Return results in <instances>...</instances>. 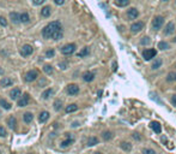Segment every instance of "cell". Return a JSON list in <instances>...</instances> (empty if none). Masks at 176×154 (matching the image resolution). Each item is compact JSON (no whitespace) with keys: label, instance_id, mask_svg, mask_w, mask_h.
Returning a JSON list of instances; mask_svg holds the SVG:
<instances>
[{"label":"cell","instance_id":"cell-1","mask_svg":"<svg viewBox=\"0 0 176 154\" xmlns=\"http://www.w3.org/2000/svg\"><path fill=\"white\" fill-rule=\"evenodd\" d=\"M42 36L44 39H52V40H60L64 36V30L62 25L59 21L50 22L49 24H47L43 30H42Z\"/></svg>","mask_w":176,"mask_h":154},{"label":"cell","instance_id":"cell-2","mask_svg":"<svg viewBox=\"0 0 176 154\" xmlns=\"http://www.w3.org/2000/svg\"><path fill=\"white\" fill-rule=\"evenodd\" d=\"M76 51V45L74 43H69V45H65L64 47L61 48V53L65 56H70L72 53Z\"/></svg>","mask_w":176,"mask_h":154},{"label":"cell","instance_id":"cell-3","mask_svg":"<svg viewBox=\"0 0 176 154\" xmlns=\"http://www.w3.org/2000/svg\"><path fill=\"white\" fill-rule=\"evenodd\" d=\"M164 23V18L162 17V16H156L153 18V21H152V26H153V29H161V26L163 25Z\"/></svg>","mask_w":176,"mask_h":154},{"label":"cell","instance_id":"cell-4","mask_svg":"<svg viewBox=\"0 0 176 154\" xmlns=\"http://www.w3.org/2000/svg\"><path fill=\"white\" fill-rule=\"evenodd\" d=\"M38 77V71L37 70H30L25 75V81L26 82H34Z\"/></svg>","mask_w":176,"mask_h":154},{"label":"cell","instance_id":"cell-5","mask_svg":"<svg viewBox=\"0 0 176 154\" xmlns=\"http://www.w3.org/2000/svg\"><path fill=\"white\" fill-rule=\"evenodd\" d=\"M156 54H157V52H156V50H153V48H148V50L143 52V57H144L145 60H151L152 58L156 57Z\"/></svg>","mask_w":176,"mask_h":154},{"label":"cell","instance_id":"cell-6","mask_svg":"<svg viewBox=\"0 0 176 154\" xmlns=\"http://www.w3.org/2000/svg\"><path fill=\"white\" fill-rule=\"evenodd\" d=\"M34 52V48L31 47L30 45H24L23 47L21 48V54L23 57H28V56H31Z\"/></svg>","mask_w":176,"mask_h":154},{"label":"cell","instance_id":"cell-7","mask_svg":"<svg viewBox=\"0 0 176 154\" xmlns=\"http://www.w3.org/2000/svg\"><path fill=\"white\" fill-rule=\"evenodd\" d=\"M29 100H30V95L25 93V94H23L21 98H19V100H18L17 104H18L19 107H24V106H26V105L29 104Z\"/></svg>","mask_w":176,"mask_h":154},{"label":"cell","instance_id":"cell-8","mask_svg":"<svg viewBox=\"0 0 176 154\" xmlns=\"http://www.w3.org/2000/svg\"><path fill=\"white\" fill-rule=\"evenodd\" d=\"M141 29H144V23L143 22H137V23H133L131 25V31L133 33V34H135V33H139Z\"/></svg>","mask_w":176,"mask_h":154},{"label":"cell","instance_id":"cell-9","mask_svg":"<svg viewBox=\"0 0 176 154\" xmlns=\"http://www.w3.org/2000/svg\"><path fill=\"white\" fill-rule=\"evenodd\" d=\"M67 93L70 95H77L79 93V87L77 84H69L67 85Z\"/></svg>","mask_w":176,"mask_h":154},{"label":"cell","instance_id":"cell-10","mask_svg":"<svg viewBox=\"0 0 176 154\" xmlns=\"http://www.w3.org/2000/svg\"><path fill=\"white\" fill-rule=\"evenodd\" d=\"M127 16H128V18H130V19H137V17L139 16V11L137 9L132 7V9H130L127 11Z\"/></svg>","mask_w":176,"mask_h":154},{"label":"cell","instance_id":"cell-11","mask_svg":"<svg viewBox=\"0 0 176 154\" xmlns=\"http://www.w3.org/2000/svg\"><path fill=\"white\" fill-rule=\"evenodd\" d=\"M10 19L13 24H17V23H21V15H18L17 12H11L10 13Z\"/></svg>","mask_w":176,"mask_h":154},{"label":"cell","instance_id":"cell-12","mask_svg":"<svg viewBox=\"0 0 176 154\" xmlns=\"http://www.w3.org/2000/svg\"><path fill=\"white\" fill-rule=\"evenodd\" d=\"M7 125H9V128L11 130H16V128H17V119L13 117V116H11L7 119Z\"/></svg>","mask_w":176,"mask_h":154},{"label":"cell","instance_id":"cell-13","mask_svg":"<svg viewBox=\"0 0 176 154\" xmlns=\"http://www.w3.org/2000/svg\"><path fill=\"white\" fill-rule=\"evenodd\" d=\"M10 98L12 100H17L18 98H21V89L19 88H15L10 92Z\"/></svg>","mask_w":176,"mask_h":154},{"label":"cell","instance_id":"cell-14","mask_svg":"<svg viewBox=\"0 0 176 154\" xmlns=\"http://www.w3.org/2000/svg\"><path fill=\"white\" fill-rule=\"evenodd\" d=\"M174 31H175V25H174V23H173V22H169L168 25L165 26L164 34H165V35H171Z\"/></svg>","mask_w":176,"mask_h":154},{"label":"cell","instance_id":"cell-15","mask_svg":"<svg viewBox=\"0 0 176 154\" xmlns=\"http://www.w3.org/2000/svg\"><path fill=\"white\" fill-rule=\"evenodd\" d=\"M93 78H95V73L93 72H90V71L85 72L84 75H83V79H84L85 82H91V81H93Z\"/></svg>","mask_w":176,"mask_h":154},{"label":"cell","instance_id":"cell-16","mask_svg":"<svg viewBox=\"0 0 176 154\" xmlns=\"http://www.w3.org/2000/svg\"><path fill=\"white\" fill-rule=\"evenodd\" d=\"M151 129H152L156 134H161L162 126H161V124H159L158 122H152V123H151Z\"/></svg>","mask_w":176,"mask_h":154},{"label":"cell","instance_id":"cell-17","mask_svg":"<svg viewBox=\"0 0 176 154\" xmlns=\"http://www.w3.org/2000/svg\"><path fill=\"white\" fill-rule=\"evenodd\" d=\"M48 118H49V112L43 111V112H41V115H40L38 120H40L41 123H46L47 120H48Z\"/></svg>","mask_w":176,"mask_h":154},{"label":"cell","instance_id":"cell-18","mask_svg":"<svg viewBox=\"0 0 176 154\" xmlns=\"http://www.w3.org/2000/svg\"><path fill=\"white\" fill-rule=\"evenodd\" d=\"M12 83H13V81L9 77H4V78H1V81H0V85L1 87H10Z\"/></svg>","mask_w":176,"mask_h":154},{"label":"cell","instance_id":"cell-19","mask_svg":"<svg viewBox=\"0 0 176 154\" xmlns=\"http://www.w3.org/2000/svg\"><path fill=\"white\" fill-rule=\"evenodd\" d=\"M50 12H52V9H50V6H46V7H43L41 10V16L42 17H46V18H48L50 16Z\"/></svg>","mask_w":176,"mask_h":154},{"label":"cell","instance_id":"cell-20","mask_svg":"<svg viewBox=\"0 0 176 154\" xmlns=\"http://www.w3.org/2000/svg\"><path fill=\"white\" fill-rule=\"evenodd\" d=\"M73 142H74V138L71 137V136H69V138L61 142V147H62V148H65V147H69V146H71Z\"/></svg>","mask_w":176,"mask_h":154},{"label":"cell","instance_id":"cell-21","mask_svg":"<svg viewBox=\"0 0 176 154\" xmlns=\"http://www.w3.org/2000/svg\"><path fill=\"white\" fill-rule=\"evenodd\" d=\"M23 119H24V122H25V123H31V122H32V119H34L32 113H30V112H26V113H24Z\"/></svg>","mask_w":176,"mask_h":154},{"label":"cell","instance_id":"cell-22","mask_svg":"<svg viewBox=\"0 0 176 154\" xmlns=\"http://www.w3.org/2000/svg\"><path fill=\"white\" fill-rule=\"evenodd\" d=\"M128 4H130V0H115V5L120 7H125Z\"/></svg>","mask_w":176,"mask_h":154},{"label":"cell","instance_id":"cell-23","mask_svg":"<svg viewBox=\"0 0 176 154\" xmlns=\"http://www.w3.org/2000/svg\"><path fill=\"white\" fill-rule=\"evenodd\" d=\"M78 110V106L76 105V104H71V105H69L66 107V113H71V112H74V111H77Z\"/></svg>","mask_w":176,"mask_h":154},{"label":"cell","instance_id":"cell-24","mask_svg":"<svg viewBox=\"0 0 176 154\" xmlns=\"http://www.w3.org/2000/svg\"><path fill=\"white\" fill-rule=\"evenodd\" d=\"M0 106H1L3 109H5V110H10V109H11V104L7 102V101H6V100H4V99H0Z\"/></svg>","mask_w":176,"mask_h":154},{"label":"cell","instance_id":"cell-25","mask_svg":"<svg viewBox=\"0 0 176 154\" xmlns=\"http://www.w3.org/2000/svg\"><path fill=\"white\" fill-rule=\"evenodd\" d=\"M90 53V50H89V47H85V48H83L82 51H80L79 53H78V57L79 58H83V57H86L87 54Z\"/></svg>","mask_w":176,"mask_h":154},{"label":"cell","instance_id":"cell-26","mask_svg":"<svg viewBox=\"0 0 176 154\" xmlns=\"http://www.w3.org/2000/svg\"><path fill=\"white\" fill-rule=\"evenodd\" d=\"M29 22V15L26 12L21 13V23H28Z\"/></svg>","mask_w":176,"mask_h":154},{"label":"cell","instance_id":"cell-27","mask_svg":"<svg viewBox=\"0 0 176 154\" xmlns=\"http://www.w3.org/2000/svg\"><path fill=\"white\" fill-rule=\"evenodd\" d=\"M98 143V138L97 137H90L89 140H87V146L91 147V146H95Z\"/></svg>","mask_w":176,"mask_h":154},{"label":"cell","instance_id":"cell-28","mask_svg":"<svg viewBox=\"0 0 176 154\" xmlns=\"http://www.w3.org/2000/svg\"><path fill=\"white\" fill-rule=\"evenodd\" d=\"M61 107H62L61 100H55V101H54V110L55 111H60L61 110Z\"/></svg>","mask_w":176,"mask_h":154},{"label":"cell","instance_id":"cell-29","mask_svg":"<svg viewBox=\"0 0 176 154\" xmlns=\"http://www.w3.org/2000/svg\"><path fill=\"white\" fill-rule=\"evenodd\" d=\"M53 93H54V92H53V89H47L46 92H43V93H42V98H43V99H49V98H50V95L53 94Z\"/></svg>","mask_w":176,"mask_h":154},{"label":"cell","instance_id":"cell-30","mask_svg":"<svg viewBox=\"0 0 176 154\" xmlns=\"http://www.w3.org/2000/svg\"><path fill=\"white\" fill-rule=\"evenodd\" d=\"M121 148H122L124 151H128V152H130L131 151V148H132V146H131V143H128V142H122V143H121Z\"/></svg>","mask_w":176,"mask_h":154},{"label":"cell","instance_id":"cell-31","mask_svg":"<svg viewBox=\"0 0 176 154\" xmlns=\"http://www.w3.org/2000/svg\"><path fill=\"white\" fill-rule=\"evenodd\" d=\"M43 71L47 73V75H50V73L53 72L52 65H44V66H43Z\"/></svg>","mask_w":176,"mask_h":154},{"label":"cell","instance_id":"cell-32","mask_svg":"<svg viewBox=\"0 0 176 154\" xmlns=\"http://www.w3.org/2000/svg\"><path fill=\"white\" fill-rule=\"evenodd\" d=\"M103 140H105V141H108V140H110L112 137H113V134L110 132V131H105V132H103Z\"/></svg>","mask_w":176,"mask_h":154},{"label":"cell","instance_id":"cell-33","mask_svg":"<svg viewBox=\"0 0 176 154\" xmlns=\"http://www.w3.org/2000/svg\"><path fill=\"white\" fill-rule=\"evenodd\" d=\"M158 48H161V50H168L169 48V45L167 42H164V41H161L158 43Z\"/></svg>","mask_w":176,"mask_h":154},{"label":"cell","instance_id":"cell-34","mask_svg":"<svg viewBox=\"0 0 176 154\" xmlns=\"http://www.w3.org/2000/svg\"><path fill=\"white\" fill-rule=\"evenodd\" d=\"M161 65H162V59H157V60H156V62L152 64V69H153V70H155V69H158Z\"/></svg>","mask_w":176,"mask_h":154},{"label":"cell","instance_id":"cell-35","mask_svg":"<svg viewBox=\"0 0 176 154\" xmlns=\"http://www.w3.org/2000/svg\"><path fill=\"white\" fill-rule=\"evenodd\" d=\"M54 54H55V51H54V50H48L46 52V57L47 58H53Z\"/></svg>","mask_w":176,"mask_h":154},{"label":"cell","instance_id":"cell-36","mask_svg":"<svg viewBox=\"0 0 176 154\" xmlns=\"http://www.w3.org/2000/svg\"><path fill=\"white\" fill-rule=\"evenodd\" d=\"M151 41H150V37H147V36H144L143 40H141V45H148Z\"/></svg>","mask_w":176,"mask_h":154},{"label":"cell","instance_id":"cell-37","mask_svg":"<svg viewBox=\"0 0 176 154\" xmlns=\"http://www.w3.org/2000/svg\"><path fill=\"white\" fill-rule=\"evenodd\" d=\"M5 136H6V129L0 125V137H5Z\"/></svg>","mask_w":176,"mask_h":154},{"label":"cell","instance_id":"cell-38","mask_svg":"<svg viewBox=\"0 0 176 154\" xmlns=\"http://www.w3.org/2000/svg\"><path fill=\"white\" fill-rule=\"evenodd\" d=\"M0 25H3V26L7 25V21H6V18L3 16H0Z\"/></svg>","mask_w":176,"mask_h":154},{"label":"cell","instance_id":"cell-39","mask_svg":"<svg viewBox=\"0 0 176 154\" xmlns=\"http://www.w3.org/2000/svg\"><path fill=\"white\" fill-rule=\"evenodd\" d=\"M167 79H168L169 82L174 81V79H175V73H173V72H171V73H169V75H168V78H167Z\"/></svg>","mask_w":176,"mask_h":154},{"label":"cell","instance_id":"cell-40","mask_svg":"<svg viewBox=\"0 0 176 154\" xmlns=\"http://www.w3.org/2000/svg\"><path fill=\"white\" fill-rule=\"evenodd\" d=\"M143 153H144V154H156V152H155L153 149H144Z\"/></svg>","mask_w":176,"mask_h":154},{"label":"cell","instance_id":"cell-41","mask_svg":"<svg viewBox=\"0 0 176 154\" xmlns=\"http://www.w3.org/2000/svg\"><path fill=\"white\" fill-rule=\"evenodd\" d=\"M44 1H46V0H32V3L35 5H42Z\"/></svg>","mask_w":176,"mask_h":154},{"label":"cell","instance_id":"cell-42","mask_svg":"<svg viewBox=\"0 0 176 154\" xmlns=\"http://www.w3.org/2000/svg\"><path fill=\"white\" fill-rule=\"evenodd\" d=\"M54 3L56 5H62V4H65V0H54Z\"/></svg>","mask_w":176,"mask_h":154},{"label":"cell","instance_id":"cell-43","mask_svg":"<svg viewBox=\"0 0 176 154\" xmlns=\"http://www.w3.org/2000/svg\"><path fill=\"white\" fill-rule=\"evenodd\" d=\"M60 66H61V69H66L67 63H60Z\"/></svg>","mask_w":176,"mask_h":154},{"label":"cell","instance_id":"cell-44","mask_svg":"<svg viewBox=\"0 0 176 154\" xmlns=\"http://www.w3.org/2000/svg\"><path fill=\"white\" fill-rule=\"evenodd\" d=\"M171 101H173V104H174V105H176V95H174V96H173Z\"/></svg>","mask_w":176,"mask_h":154},{"label":"cell","instance_id":"cell-45","mask_svg":"<svg viewBox=\"0 0 176 154\" xmlns=\"http://www.w3.org/2000/svg\"><path fill=\"white\" fill-rule=\"evenodd\" d=\"M133 137H134L135 140H140V136H138V134H134V135H133Z\"/></svg>","mask_w":176,"mask_h":154},{"label":"cell","instance_id":"cell-46","mask_svg":"<svg viewBox=\"0 0 176 154\" xmlns=\"http://www.w3.org/2000/svg\"><path fill=\"white\" fill-rule=\"evenodd\" d=\"M1 73H3V70H1V69H0V75H1Z\"/></svg>","mask_w":176,"mask_h":154},{"label":"cell","instance_id":"cell-47","mask_svg":"<svg viewBox=\"0 0 176 154\" xmlns=\"http://www.w3.org/2000/svg\"><path fill=\"white\" fill-rule=\"evenodd\" d=\"M95 154H102V153H99V152H96V153H95Z\"/></svg>","mask_w":176,"mask_h":154},{"label":"cell","instance_id":"cell-48","mask_svg":"<svg viewBox=\"0 0 176 154\" xmlns=\"http://www.w3.org/2000/svg\"><path fill=\"white\" fill-rule=\"evenodd\" d=\"M163 1H169V0H163Z\"/></svg>","mask_w":176,"mask_h":154},{"label":"cell","instance_id":"cell-49","mask_svg":"<svg viewBox=\"0 0 176 154\" xmlns=\"http://www.w3.org/2000/svg\"><path fill=\"white\" fill-rule=\"evenodd\" d=\"M175 79H176V73H175Z\"/></svg>","mask_w":176,"mask_h":154},{"label":"cell","instance_id":"cell-50","mask_svg":"<svg viewBox=\"0 0 176 154\" xmlns=\"http://www.w3.org/2000/svg\"><path fill=\"white\" fill-rule=\"evenodd\" d=\"M29 154H32V153H29Z\"/></svg>","mask_w":176,"mask_h":154}]
</instances>
